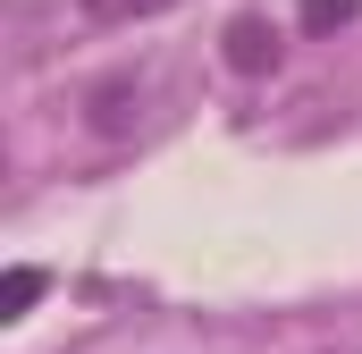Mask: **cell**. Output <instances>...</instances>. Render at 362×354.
<instances>
[{
  "instance_id": "obj_1",
  "label": "cell",
  "mask_w": 362,
  "mask_h": 354,
  "mask_svg": "<svg viewBox=\"0 0 362 354\" xmlns=\"http://www.w3.org/2000/svg\"><path fill=\"white\" fill-rule=\"evenodd\" d=\"M278 51H286V42H278L270 17H228V68H236V76H270Z\"/></svg>"
},
{
  "instance_id": "obj_2",
  "label": "cell",
  "mask_w": 362,
  "mask_h": 354,
  "mask_svg": "<svg viewBox=\"0 0 362 354\" xmlns=\"http://www.w3.org/2000/svg\"><path fill=\"white\" fill-rule=\"evenodd\" d=\"M85 110H93V135H127L135 110H144V85H135V76H110V85L85 93Z\"/></svg>"
},
{
  "instance_id": "obj_3",
  "label": "cell",
  "mask_w": 362,
  "mask_h": 354,
  "mask_svg": "<svg viewBox=\"0 0 362 354\" xmlns=\"http://www.w3.org/2000/svg\"><path fill=\"white\" fill-rule=\"evenodd\" d=\"M160 8H177V0H76V17H93V25H144Z\"/></svg>"
},
{
  "instance_id": "obj_4",
  "label": "cell",
  "mask_w": 362,
  "mask_h": 354,
  "mask_svg": "<svg viewBox=\"0 0 362 354\" xmlns=\"http://www.w3.org/2000/svg\"><path fill=\"white\" fill-rule=\"evenodd\" d=\"M34 295H42V270H8V278H0V321H25V312H34Z\"/></svg>"
},
{
  "instance_id": "obj_5",
  "label": "cell",
  "mask_w": 362,
  "mask_h": 354,
  "mask_svg": "<svg viewBox=\"0 0 362 354\" xmlns=\"http://www.w3.org/2000/svg\"><path fill=\"white\" fill-rule=\"evenodd\" d=\"M354 17H362V0H303V34H337Z\"/></svg>"
}]
</instances>
